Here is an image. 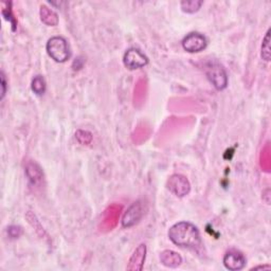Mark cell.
I'll use <instances>...</instances> for the list:
<instances>
[{
    "label": "cell",
    "mask_w": 271,
    "mask_h": 271,
    "mask_svg": "<svg viewBox=\"0 0 271 271\" xmlns=\"http://www.w3.org/2000/svg\"><path fill=\"white\" fill-rule=\"evenodd\" d=\"M27 219H28L29 223H31L32 227L36 230V232H37V233H39V232L42 233V237H44V236L47 235L46 232H45L44 228H43V226L40 225V222H39V220L37 219V217H36V215H35V214L32 213L31 211H29L28 213H27Z\"/></svg>",
    "instance_id": "obj_17"
},
{
    "label": "cell",
    "mask_w": 271,
    "mask_h": 271,
    "mask_svg": "<svg viewBox=\"0 0 271 271\" xmlns=\"http://www.w3.org/2000/svg\"><path fill=\"white\" fill-rule=\"evenodd\" d=\"M26 174L28 176V179L32 185L36 186L43 180V172L40 167L35 163V162H30L26 166Z\"/></svg>",
    "instance_id": "obj_12"
},
{
    "label": "cell",
    "mask_w": 271,
    "mask_h": 271,
    "mask_svg": "<svg viewBox=\"0 0 271 271\" xmlns=\"http://www.w3.org/2000/svg\"><path fill=\"white\" fill-rule=\"evenodd\" d=\"M206 76L217 90H223L228 86L226 70L217 62H210L206 65Z\"/></svg>",
    "instance_id": "obj_3"
},
{
    "label": "cell",
    "mask_w": 271,
    "mask_h": 271,
    "mask_svg": "<svg viewBox=\"0 0 271 271\" xmlns=\"http://www.w3.org/2000/svg\"><path fill=\"white\" fill-rule=\"evenodd\" d=\"M160 263L166 268H178L182 264V257L173 250H163L159 255Z\"/></svg>",
    "instance_id": "obj_10"
},
{
    "label": "cell",
    "mask_w": 271,
    "mask_h": 271,
    "mask_svg": "<svg viewBox=\"0 0 271 271\" xmlns=\"http://www.w3.org/2000/svg\"><path fill=\"white\" fill-rule=\"evenodd\" d=\"M9 5H11V2H2V15L6 20H8V22L11 23L13 31H15V29H16V20H15L14 15H13L12 10H11V8Z\"/></svg>",
    "instance_id": "obj_16"
},
{
    "label": "cell",
    "mask_w": 271,
    "mask_h": 271,
    "mask_svg": "<svg viewBox=\"0 0 271 271\" xmlns=\"http://www.w3.org/2000/svg\"><path fill=\"white\" fill-rule=\"evenodd\" d=\"M8 234L11 239H18L23 234V229L19 226H10L8 228Z\"/></svg>",
    "instance_id": "obj_19"
},
{
    "label": "cell",
    "mask_w": 271,
    "mask_h": 271,
    "mask_svg": "<svg viewBox=\"0 0 271 271\" xmlns=\"http://www.w3.org/2000/svg\"><path fill=\"white\" fill-rule=\"evenodd\" d=\"M168 237L176 246L197 250L202 246L198 228L189 221L175 223L168 230Z\"/></svg>",
    "instance_id": "obj_1"
},
{
    "label": "cell",
    "mask_w": 271,
    "mask_h": 271,
    "mask_svg": "<svg viewBox=\"0 0 271 271\" xmlns=\"http://www.w3.org/2000/svg\"><path fill=\"white\" fill-rule=\"evenodd\" d=\"M1 87H2V90H1V100H2L6 93V80L3 71L1 72Z\"/></svg>",
    "instance_id": "obj_20"
},
{
    "label": "cell",
    "mask_w": 271,
    "mask_h": 271,
    "mask_svg": "<svg viewBox=\"0 0 271 271\" xmlns=\"http://www.w3.org/2000/svg\"><path fill=\"white\" fill-rule=\"evenodd\" d=\"M255 269H271V267L269 265H265V266H257V267H253L251 268V270H255Z\"/></svg>",
    "instance_id": "obj_21"
},
{
    "label": "cell",
    "mask_w": 271,
    "mask_h": 271,
    "mask_svg": "<svg viewBox=\"0 0 271 271\" xmlns=\"http://www.w3.org/2000/svg\"><path fill=\"white\" fill-rule=\"evenodd\" d=\"M166 188L176 197H185L191 191V184L186 176L181 174H174L168 177Z\"/></svg>",
    "instance_id": "obj_4"
},
{
    "label": "cell",
    "mask_w": 271,
    "mask_h": 271,
    "mask_svg": "<svg viewBox=\"0 0 271 271\" xmlns=\"http://www.w3.org/2000/svg\"><path fill=\"white\" fill-rule=\"evenodd\" d=\"M222 263L228 270L239 271L244 269V267L246 266V257L240 251L230 250L223 256Z\"/></svg>",
    "instance_id": "obj_8"
},
{
    "label": "cell",
    "mask_w": 271,
    "mask_h": 271,
    "mask_svg": "<svg viewBox=\"0 0 271 271\" xmlns=\"http://www.w3.org/2000/svg\"><path fill=\"white\" fill-rule=\"evenodd\" d=\"M46 82L45 79L42 76L34 77L31 83V89L32 91L36 94V96H43L46 92Z\"/></svg>",
    "instance_id": "obj_14"
},
{
    "label": "cell",
    "mask_w": 271,
    "mask_h": 271,
    "mask_svg": "<svg viewBox=\"0 0 271 271\" xmlns=\"http://www.w3.org/2000/svg\"><path fill=\"white\" fill-rule=\"evenodd\" d=\"M39 16L42 22L50 27H55L58 24V16L55 12L51 10L49 6L42 4L39 8Z\"/></svg>",
    "instance_id": "obj_11"
},
{
    "label": "cell",
    "mask_w": 271,
    "mask_h": 271,
    "mask_svg": "<svg viewBox=\"0 0 271 271\" xmlns=\"http://www.w3.org/2000/svg\"><path fill=\"white\" fill-rule=\"evenodd\" d=\"M182 48L189 53H198L207 48V38L198 32H192L182 39Z\"/></svg>",
    "instance_id": "obj_5"
},
{
    "label": "cell",
    "mask_w": 271,
    "mask_h": 271,
    "mask_svg": "<svg viewBox=\"0 0 271 271\" xmlns=\"http://www.w3.org/2000/svg\"><path fill=\"white\" fill-rule=\"evenodd\" d=\"M146 259V245L145 244H140V245L135 249L130 261L126 266L128 271H141L143 269L144 263Z\"/></svg>",
    "instance_id": "obj_9"
},
{
    "label": "cell",
    "mask_w": 271,
    "mask_h": 271,
    "mask_svg": "<svg viewBox=\"0 0 271 271\" xmlns=\"http://www.w3.org/2000/svg\"><path fill=\"white\" fill-rule=\"evenodd\" d=\"M270 33L271 30L268 29L265 36L263 38L262 49H261V56L265 62H270L271 58V48H270Z\"/></svg>",
    "instance_id": "obj_15"
},
{
    "label": "cell",
    "mask_w": 271,
    "mask_h": 271,
    "mask_svg": "<svg viewBox=\"0 0 271 271\" xmlns=\"http://www.w3.org/2000/svg\"><path fill=\"white\" fill-rule=\"evenodd\" d=\"M201 0H184V1L180 2V8L185 13L188 14H193L196 13L202 5Z\"/></svg>",
    "instance_id": "obj_13"
},
{
    "label": "cell",
    "mask_w": 271,
    "mask_h": 271,
    "mask_svg": "<svg viewBox=\"0 0 271 271\" xmlns=\"http://www.w3.org/2000/svg\"><path fill=\"white\" fill-rule=\"evenodd\" d=\"M48 55L56 63H65L71 56V51L67 40L62 36L51 37L46 45Z\"/></svg>",
    "instance_id": "obj_2"
},
{
    "label": "cell",
    "mask_w": 271,
    "mask_h": 271,
    "mask_svg": "<svg viewBox=\"0 0 271 271\" xmlns=\"http://www.w3.org/2000/svg\"><path fill=\"white\" fill-rule=\"evenodd\" d=\"M123 64L130 70L140 69L148 64V57L139 49L131 48L124 53Z\"/></svg>",
    "instance_id": "obj_6"
},
{
    "label": "cell",
    "mask_w": 271,
    "mask_h": 271,
    "mask_svg": "<svg viewBox=\"0 0 271 271\" xmlns=\"http://www.w3.org/2000/svg\"><path fill=\"white\" fill-rule=\"evenodd\" d=\"M76 138L80 142L81 144H89L92 141V135L91 133L87 132V131H78L76 133Z\"/></svg>",
    "instance_id": "obj_18"
},
{
    "label": "cell",
    "mask_w": 271,
    "mask_h": 271,
    "mask_svg": "<svg viewBox=\"0 0 271 271\" xmlns=\"http://www.w3.org/2000/svg\"><path fill=\"white\" fill-rule=\"evenodd\" d=\"M144 215V208L140 200L135 201L132 206L126 210V212L122 218V226L123 228H132L137 225Z\"/></svg>",
    "instance_id": "obj_7"
}]
</instances>
